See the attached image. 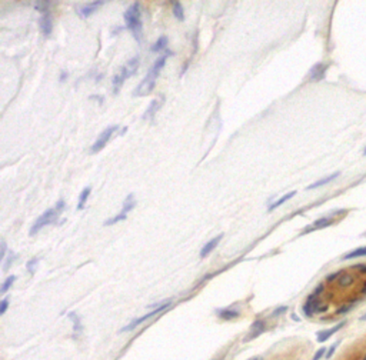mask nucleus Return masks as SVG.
Instances as JSON below:
<instances>
[{
	"label": "nucleus",
	"instance_id": "obj_15",
	"mask_svg": "<svg viewBox=\"0 0 366 360\" xmlns=\"http://www.w3.org/2000/svg\"><path fill=\"white\" fill-rule=\"evenodd\" d=\"M150 50H152L153 53L168 52V38H166V36H162V38L158 39L152 45Z\"/></svg>",
	"mask_w": 366,
	"mask_h": 360
},
{
	"label": "nucleus",
	"instance_id": "obj_8",
	"mask_svg": "<svg viewBox=\"0 0 366 360\" xmlns=\"http://www.w3.org/2000/svg\"><path fill=\"white\" fill-rule=\"evenodd\" d=\"M335 223V219L332 218H322V219H318V220H315L312 225L308 226L305 227V230L302 232V234H306V233H311V232H315V230H319V229H325V227H328V226L333 225Z\"/></svg>",
	"mask_w": 366,
	"mask_h": 360
},
{
	"label": "nucleus",
	"instance_id": "obj_31",
	"mask_svg": "<svg viewBox=\"0 0 366 360\" xmlns=\"http://www.w3.org/2000/svg\"><path fill=\"white\" fill-rule=\"evenodd\" d=\"M286 310H288V308H286V306H282V308H278V309H276V310H274L273 313H272V317H278V316L283 315V313H285Z\"/></svg>",
	"mask_w": 366,
	"mask_h": 360
},
{
	"label": "nucleus",
	"instance_id": "obj_19",
	"mask_svg": "<svg viewBox=\"0 0 366 360\" xmlns=\"http://www.w3.org/2000/svg\"><path fill=\"white\" fill-rule=\"evenodd\" d=\"M90 192H92V188H84L82 190V193L79 196V202H77V210H82L84 207V204L87 202V199H89V196H90Z\"/></svg>",
	"mask_w": 366,
	"mask_h": 360
},
{
	"label": "nucleus",
	"instance_id": "obj_20",
	"mask_svg": "<svg viewBox=\"0 0 366 360\" xmlns=\"http://www.w3.org/2000/svg\"><path fill=\"white\" fill-rule=\"evenodd\" d=\"M135 206H136V200H135L133 195H129L128 197H126L125 203H123V209L120 213H123V215H126V216H128V213H129L130 210L133 209Z\"/></svg>",
	"mask_w": 366,
	"mask_h": 360
},
{
	"label": "nucleus",
	"instance_id": "obj_12",
	"mask_svg": "<svg viewBox=\"0 0 366 360\" xmlns=\"http://www.w3.org/2000/svg\"><path fill=\"white\" fill-rule=\"evenodd\" d=\"M222 237H223V234H219V236H216V237H214L212 240H209L205 246L202 248V250H200V257H202V259H205L206 256L210 255V253H212V252L215 250V248L219 245V242L222 240Z\"/></svg>",
	"mask_w": 366,
	"mask_h": 360
},
{
	"label": "nucleus",
	"instance_id": "obj_33",
	"mask_svg": "<svg viewBox=\"0 0 366 360\" xmlns=\"http://www.w3.org/2000/svg\"><path fill=\"white\" fill-rule=\"evenodd\" d=\"M351 309H352L351 305H346V306H343V308H341L339 310H336V313H338V315H343V313H346V312L351 310Z\"/></svg>",
	"mask_w": 366,
	"mask_h": 360
},
{
	"label": "nucleus",
	"instance_id": "obj_18",
	"mask_svg": "<svg viewBox=\"0 0 366 360\" xmlns=\"http://www.w3.org/2000/svg\"><path fill=\"white\" fill-rule=\"evenodd\" d=\"M339 176V172L338 173H333V174H330L328 177H323V179L318 180V182H315L313 185L311 186H308V190H312V189H316V188H320V186H323V185H328L329 182H332V180H335L336 177Z\"/></svg>",
	"mask_w": 366,
	"mask_h": 360
},
{
	"label": "nucleus",
	"instance_id": "obj_5",
	"mask_svg": "<svg viewBox=\"0 0 366 360\" xmlns=\"http://www.w3.org/2000/svg\"><path fill=\"white\" fill-rule=\"evenodd\" d=\"M326 310H328V305H323L320 302L319 296H316L313 293L308 297L306 303L303 305V313L306 316H309V317L315 315V313H323Z\"/></svg>",
	"mask_w": 366,
	"mask_h": 360
},
{
	"label": "nucleus",
	"instance_id": "obj_2",
	"mask_svg": "<svg viewBox=\"0 0 366 360\" xmlns=\"http://www.w3.org/2000/svg\"><path fill=\"white\" fill-rule=\"evenodd\" d=\"M125 22L126 27L130 33L133 35V38L137 42H142V35H143V23H142V15H140V5L135 2L133 5H130L129 9L125 12Z\"/></svg>",
	"mask_w": 366,
	"mask_h": 360
},
{
	"label": "nucleus",
	"instance_id": "obj_16",
	"mask_svg": "<svg viewBox=\"0 0 366 360\" xmlns=\"http://www.w3.org/2000/svg\"><path fill=\"white\" fill-rule=\"evenodd\" d=\"M325 72H326V66L325 65H322V63L315 65L312 70H311V80H320L325 76Z\"/></svg>",
	"mask_w": 366,
	"mask_h": 360
},
{
	"label": "nucleus",
	"instance_id": "obj_6",
	"mask_svg": "<svg viewBox=\"0 0 366 360\" xmlns=\"http://www.w3.org/2000/svg\"><path fill=\"white\" fill-rule=\"evenodd\" d=\"M169 305H170V302H166V303H162L160 306H158V308L155 309V310H152V312H149V313H146V315L143 316H140L139 319H135L133 322L130 323V324H128V326H125L122 329V332H130V330H133V329H136L137 326L139 324H142L143 322H146V320H149V319H152L153 316H156L158 313H162L163 310H166V309L169 308Z\"/></svg>",
	"mask_w": 366,
	"mask_h": 360
},
{
	"label": "nucleus",
	"instance_id": "obj_34",
	"mask_svg": "<svg viewBox=\"0 0 366 360\" xmlns=\"http://www.w3.org/2000/svg\"><path fill=\"white\" fill-rule=\"evenodd\" d=\"M342 275L343 272H338V273H333V275H329L326 280H328V282H332V280H335L336 278H339V276H342Z\"/></svg>",
	"mask_w": 366,
	"mask_h": 360
},
{
	"label": "nucleus",
	"instance_id": "obj_37",
	"mask_svg": "<svg viewBox=\"0 0 366 360\" xmlns=\"http://www.w3.org/2000/svg\"><path fill=\"white\" fill-rule=\"evenodd\" d=\"M355 269H358L360 273H366V264H356Z\"/></svg>",
	"mask_w": 366,
	"mask_h": 360
},
{
	"label": "nucleus",
	"instance_id": "obj_22",
	"mask_svg": "<svg viewBox=\"0 0 366 360\" xmlns=\"http://www.w3.org/2000/svg\"><path fill=\"white\" fill-rule=\"evenodd\" d=\"M50 8H52V2H36L35 3V9L42 15L50 13Z\"/></svg>",
	"mask_w": 366,
	"mask_h": 360
},
{
	"label": "nucleus",
	"instance_id": "obj_25",
	"mask_svg": "<svg viewBox=\"0 0 366 360\" xmlns=\"http://www.w3.org/2000/svg\"><path fill=\"white\" fill-rule=\"evenodd\" d=\"M353 282H355V278L351 276V275H345V273H343L342 278H339V286H342V287L352 286L353 285Z\"/></svg>",
	"mask_w": 366,
	"mask_h": 360
},
{
	"label": "nucleus",
	"instance_id": "obj_41",
	"mask_svg": "<svg viewBox=\"0 0 366 360\" xmlns=\"http://www.w3.org/2000/svg\"><path fill=\"white\" fill-rule=\"evenodd\" d=\"M360 320H363V322H365V320H366V313L363 316H362V317H360Z\"/></svg>",
	"mask_w": 366,
	"mask_h": 360
},
{
	"label": "nucleus",
	"instance_id": "obj_36",
	"mask_svg": "<svg viewBox=\"0 0 366 360\" xmlns=\"http://www.w3.org/2000/svg\"><path fill=\"white\" fill-rule=\"evenodd\" d=\"M36 263H38V259H32L30 262L27 263V269L30 273H33V264H36Z\"/></svg>",
	"mask_w": 366,
	"mask_h": 360
},
{
	"label": "nucleus",
	"instance_id": "obj_11",
	"mask_svg": "<svg viewBox=\"0 0 366 360\" xmlns=\"http://www.w3.org/2000/svg\"><path fill=\"white\" fill-rule=\"evenodd\" d=\"M345 324H346V322H341L339 324H336V326H333V327H330V329L328 330H322V332H319L318 333V342L319 343H323V342H326L328 339L332 338V335H335V333H338L339 330L342 329V327H345Z\"/></svg>",
	"mask_w": 366,
	"mask_h": 360
},
{
	"label": "nucleus",
	"instance_id": "obj_29",
	"mask_svg": "<svg viewBox=\"0 0 366 360\" xmlns=\"http://www.w3.org/2000/svg\"><path fill=\"white\" fill-rule=\"evenodd\" d=\"M8 306H9V299L5 297V299L2 300V303H0V315H5V313H6Z\"/></svg>",
	"mask_w": 366,
	"mask_h": 360
},
{
	"label": "nucleus",
	"instance_id": "obj_1",
	"mask_svg": "<svg viewBox=\"0 0 366 360\" xmlns=\"http://www.w3.org/2000/svg\"><path fill=\"white\" fill-rule=\"evenodd\" d=\"M169 56H172L170 50H168L163 56H160L159 59L155 60L153 66L150 68V70L147 72V75L143 77V80L139 83V86H137L135 92H133V96H140V98H142V96H147V95L152 93L155 87H156V80H158V77H159L162 69L165 68L166 59H168Z\"/></svg>",
	"mask_w": 366,
	"mask_h": 360
},
{
	"label": "nucleus",
	"instance_id": "obj_40",
	"mask_svg": "<svg viewBox=\"0 0 366 360\" xmlns=\"http://www.w3.org/2000/svg\"><path fill=\"white\" fill-rule=\"evenodd\" d=\"M362 294H366V282L365 285H363V287H362Z\"/></svg>",
	"mask_w": 366,
	"mask_h": 360
},
{
	"label": "nucleus",
	"instance_id": "obj_30",
	"mask_svg": "<svg viewBox=\"0 0 366 360\" xmlns=\"http://www.w3.org/2000/svg\"><path fill=\"white\" fill-rule=\"evenodd\" d=\"M323 356H326V349H325V347H322V349H319L318 352L315 353V356H313L312 360H320Z\"/></svg>",
	"mask_w": 366,
	"mask_h": 360
},
{
	"label": "nucleus",
	"instance_id": "obj_38",
	"mask_svg": "<svg viewBox=\"0 0 366 360\" xmlns=\"http://www.w3.org/2000/svg\"><path fill=\"white\" fill-rule=\"evenodd\" d=\"M323 292V285H319L318 287H316V290L313 292V294H316V296H319L320 293Z\"/></svg>",
	"mask_w": 366,
	"mask_h": 360
},
{
	"label": "nucleus",
	"instance_id": "obj_43",
	"mask_svg": "<svg viewBox=\"0 0 366 360\" xmlns=\"http://www.w3.org/2000/svg\"><path fill=\"white\" fill-rule=\"evenodd\" d=\"M252 360H258V357H255V359H252Z\"/></svg>",
	"mask_w": 366,
	"mask_h": 360
},
{
	"label": "nucleus",
	"instance_id": "obj_23",
	"mask_svg": "<svg viewBox=\"0 0 366 360\" xmlns=\"http://www.w3.org/2000/svg\"><path fill=\"white\" fill-rule=\"evenodd\" d=\"M295 195H296V192L293 190V192H289L288 195L282 196V197H281L279 200H276V202H274L273 204H270V206H269V212H272V210H274V209H276V207H279V206H282L283 203L288 202V200H289L290 197H293V196H295Z\"/></svg>",
	"mask_w": 366,
	"mask_h": 360
},
{
	"label": "nucleus",
	"instance_id": "obj_26",
	"mask_svg": "<svg viewBox=\"0 0 366 360\" xmlns=\"http://www.w3.org/2000/svg\"><path fill=\"white\" fill-rule=\"evenodd\" d=\"M16 282V276H9L5 282H3V285H2V289H0V292H2V294H5V293L8 292L9 289L13 286V283Z\"/></svg>",
	"mask_w": 366,
	"mask_h": 360
},
{
	"label": "nucleus",
	"instance_id": "obj_17",
	"mask_svg": "<svg viewBox=\"0 0 366 360\" xmlns=\"http://www.w3.org/2000/svg\"><path fill=\"white\" fill-rule=\"evenodd\" d=\"M218 315H219V317L223 319V320H233V319H236V317L240 316V312L233 310V309H223V310L218 312Z\"/></svg>",
	"mask_w": 366,
	"mask_h": 360
},
{
	"label": "nucleus",
	"instance_id": "obj_7",
	"mask_svg": "<svg viewBox=\"0 0 366 360\" xmlns=\"http://www.w3.org/2000/svg\"><path fill=\"white\" fill-rule=\"evenodd\" d=\"M116 130H117V126H109V128L105 129L99 135V137L96 139V142L93 143V146L90 147L92 153H98L100 150H103V147L106 146L107 142L110 140V137L113 136Z\"/></svg>",
	"mask_w": 366,
	"mask_h": 360
},
{
	"label": "nucleus",
	"instance_id": "obj_3",
	"mask_svg": "<svg viewBox=\"0 0 366 360\" xmlns=\"http://www.w3.org/2000/svg\"><path fill=\"white\" fill-rule=\"evenodd\" d=\"M63 209H65V202H63V200H59L54 207L47 209L45 213H42V215L35 220V223H33V226L30 227V236L36 234V233H38L39 230H42L45 226H49L52 225V223H54V222L59 219V216H60V213L63 212Z\"/></svg>",
	"mask_w": 366,
	"mask_h": 360
},
{
	"label": "nucleus",
	"instance_id": "obj_42",
	"mask_svg": "<svg viewBox=\"0 0 366 360\" xmlns=\"http://www.w3.org/2000/svg\"><path fill=\"white\" fill-rule=\"evenodd\" d=\"M362 360H366V354H365V357H363V359H362Z\"/></svg>",
	"mask_w": 366,
	"mask_h": 360
},
{
	"label": "nucleus",
	"instance_id": "obj_39",
	"mask_svg": "<svg viewBox=\"0 0 366 360\" xmlns=\"http://www.w3.org/2000/svg\"><path fill=\"white\" fill-rule=\"evenodd\" d=\"M66 77H68V73H62V76H60V80H62V82H63V80H65Z\"/></svg>",
	"mask_w": 366,
	"mask_h": 360
},
{
	"label": "nucleus",
	"instance_id": "obj_10",
	"mask_svg": "<svg viewBox=\"0 0 366 360\" xmlns=\"http://www.w3.org/2000/svg\"><path fill=\"white\" fill-rule=\"evenodd\" d=\"M39 26H40V30L43 33V36L49 38L53 32V22H52V16L50 13H46V15H42V17L39 19Z\"/></svg>",
	"mask_w": 366,
	"mask_h": 360
},
{
	"label": "nucleus",
	"instance_id": "obj_35",
	"mask_svg": "<svg viewBox=\"0 0 366 360\" xmlns=\"http://www.w3.org/2000/svg\"><path fill=\"white\" fill-rule=\"evenodd\" d=\"M5 256H6V243H5V242H2V252H0V259L3 260V259H5Z\"/></svg>",
	"mask_w": 366,
	"mask_h": 360
},
{
	"label": "nucleus",
	"instance_id": "obj_27",
	"mask_svg": "<svg viewBox=\"0 0 366 360\" xmlns=\"http://www.w3.org/2000/svg\"><path fill=\"white\" fill-rule=\"evenodd\" d=\"M126 219H128V216H126V215H123V213H119L117 216H114V218L106 220V222H105V226H112V225H114V223H119V222H122V220H126Z\"/></svg>",
	"mask_w": 366,
	"mask_h": 360
},
{
	"label": "nucleus",
	"instance_id": "obj_44",
	"mask_svg": "<svg viewBox=\"0 0 366 360\" xmlns=\"http://www.w3.org/2000/svg\"><path fill=\"white\" fill-rule=\"evenodd\" d=\"M363 155H365V156H366V149H365V153H363Z\"/></svg>",
	"mask_w": 366,
	"mask_h": 360
},
{
	"label": "nucleus",
	"instance_id": "obj_9",
	"mask_svg": "<svg viewBox=\"0 0 366 360\" xmlns=\"http://www.w3.org/2000/svg\"><path fill=\"white\" fill-rule=\"evenodd\" d=\"M105 5V2H102V0H98V2H90V3H86V5H83L82 8L79 9L77 10V13H79V16L80 17H89L90 15H93L98 9H100L102 6Z\"/></svg>",
	"mask_w": 366,
	"mask_h": 360
},
{
	"label": "nucleus",
	"instance_id": "obj_28",
	"mask_svg": "<svg viewBox=\"0 0 366 360\" xmlns=\"http://www.w3.org/2000/svg\"><path fill=\"white\" fill-rule=\"evenodd\" d=\"M70 317H72V319L75 320V333H79V330L82 332V326H80V320H79V317H77V316L75 315V313H72V315H70Z\"/></svg>",
	"mask_w": 366,
	"mask_h": 360
},
{
	"label": "nucleus",
	"instance_id": "obj_32",
	"mask_svg": "<svg viewBox=\"0 0 366 360\" xmlns=\"http://www.w3.org/2000/svg\"><path fill=\"white\" fill-rule=\"evenodd\" d=\"M336 347H338V343H335V345H333V346H332V347H330V349H329L328 353H326V356H325L326 359H330V357L333 356V353H335Z\"/></svg>",
	"mask_w": 366,
	"mask_h": 360
},
{
	"label": "nucleus",
	"instance_id": "obj_13",
	"mask_svg": "<svg viewBox=\"0 0 366 360\" xmlns=\"http://www.w3.org/2000/svg\"><path fill=\"white\" fill-rule=\"evenodd\" d=\"M265 330H266V322H265V320H256V322L252 324L251 335H249V338H246V340L258 338V336H260V335L265 332Z\"/></svg>",
	"mask_w": 366,
	"mask_h": 360
},
{
	"label": "nucleus",
	"instance_id": "obj_14",
	"mask_svg": "<svg viewBox=\"0 0 366 360\" xmlns=\"http://www.w3.org/2000/svg\"><path fill=\"white\" fill-rule=\"evenodd\" d=\"M162 102H163V99H162V100H160V99H155L152 103H150V106H149V109H147L145 114H143V119H153V116H155L156 112L160 109Z\"/></svg>",
	"mask_w": 366,
	"mask_h": 360
},
{
	"label": "nucleus",
	"instance_id": "obj_21",
	"mask_svg": "<svg viewBox=\"0 0 366 360\" xmlns=\"http://www.w3.org/2000/svg\"><path fill=\"white\" fill-rule=\"evenodd\" d=\"M172 10H173L176 19L182 22L185 19V12H183V6L180 5V2H172Z\"/></svg>",
	"mask_w": 366,
	"mask_h": 360
},
{
	"label": "nucleus",
	"instance_id": "obj_24",
	"mask_svg": "<svg viewBox=\"0 0 366 360\" xmlns=\"http://www.w3.org/2000/svg\"><path fill=\"white\" fill-rule=\"evenodd\" d=\"M360 256H366V246L352 250L351 253L343 256V259H345V260H349V259H355V257H360Z\"/></svg>",
	"mask_w": 366,
	"mask_h": 360
},
{
	"label": "nucleus",
	"instance_id": "obj_4",
	"mask_svg": "<svg viewBox=\"0 0 366 360\" xmlns=\"http://www.w3.org/2000/svg\"><path fill=\"white\" fill-rule=\"evenodd\" d=\"M137 69H139V56H135V57H132L130 60H128V63L126 65H123L120 70L117 72V75H114L113 77V93L114 95H117L120 89H122L123 83L125 80H128L129 77L135 75L137 72Z\"/></svg>",
	"mask_w": 366,
	"mask_h": 360
}]
</instances>
